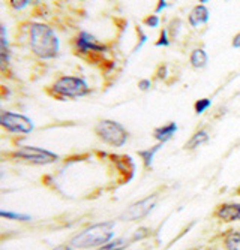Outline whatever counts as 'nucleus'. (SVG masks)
Instances as JSON below:
<instances>
[{
	"mask_svg": "<svg viewBox=\"0 0 240 250\" xmlns=\"http://www.w3.org/2000/svg\"><path fill=\"white\" fill-rule=\"evenodd\" d=\"M27 45L30 51L44 60L54 59L59 54L60 42L54 30L44 22H30L27 30Z\"/></svg>",
	"mask_w": 240,
	"mask_h": 250,
	"instance_id": "f257e3e1",
	"label": "nucleus"
},
{
	"mask_svg": "<svg viewBox=\"0 0 240 250\" xmlns=\"http://www.w3.org/2000/svg\"><path fill=\"white\" fill-rule=\"evenodd\" d=\"M114 222H101L95 223L84 231L74 235L69 241L72 249H96L113 240Z\"/></svg>",
	"mask_w": 240,
	"mask_h": 250,
	"instance_id": "f03ea898",
	"label": "nucleus"
},
{
	"mask_svg": "<svg viewBox=\"0 0 240 250\" xmlns=\"http://www.w3.org/2000/svg\"><path fill=\"white\" fill-rule=\"evenodd\" d=\"M92 92L89 84L83 78L74 75H63L57 78L50 87H47V93L57 101H68V99H78L87 96Z\"/></svg>",
	"mask_w": 240,
	"mask_h": 250,
	"instance_id": "7ed1b4c3",
	"label": "nucleus"
},
{
	"mask_svg": "<svg viewBox=\"0 0 240 250\" xmlns=\"http://www.w3.org/2000/svg\"><path fill=\"white\" fill-rule=\"evenodd\" d=\"M95 133L102 143L114 148L123 147L129 138V132L126 127L114 120H101L95 126Z\"/></svg>",
	"mask_w": 240,
	"mask_h": 250,
	"instance_id": "20e7f679",
	"label": "nucleus"
},
{
	"mask_svg": "<svg viewBox=\"0 0 240 250\" xmlns=\"http://www.w3.org/2000/svg\"><path fill=\"white\" fill-rule=\"evenodd\" d=\"M108 47L99 42L93 35L87 32H80L74 38V51L77 56L84 57L89 63H93V59H101L104 53H107Z\"/></svg>",
	"mask_w": 240,
	"mask_h": 250,
	"instance_id": "39448f33",
	"label": "nucleus"
},
{
	"mask_svg": "<svg viewBox=\"0 0 240 250\" xmlns=\"http://www.w3.org/2000/svg\"><path fill=\"white\" fill-rule=\"evenodd\" d=\"M14 159H18L21 162H27L33 165H50L59 161V156L50 150L41 148V147H32V146H24L20 147L11 154Z\"/></svg>",
	"mask_w": 240,
	"mask_h": 250,
	"instance_id": "423d86ee",
	"label": "nucleus"
},
{
	"mask_svg": "<svg viewBox=\"0 0 240 250\" xmlns=\"http://www.w3.org/2000/svg\"><path fill=\"white\" fill-rule=\"evenodd\" d=\"M0 127L5 129L9 133L27 135L35 129V125L29 117H26L23 114L0 109Z\"/></svg>",
	"mask_w": 240,
	"mask_h": 250,
	"instance_id": "0eeeda50",
	"label": "nucleus"
},
{
	"mask_svg": "<svg viewBox=\"0 0 240 250\" xmlns=\"http://www.w3.org/2000/svg\"><path fill=\"white\" fill-rule=\"evenodd\" d=\"M155 206H156V198L155 196L144 198V199L132 204L131 207H128L126 211L122 214V219L128 220V222L140 220V219L146 217L147 214H150V211L155 208Z\"/></svg>",
	"mask_w": 240,
	"mask_h": 250,
	"instance_id": "6e6552de",
	"label": "nucleus"
},
{
	"mask_svg": "<svg viewBox=\"0 0 240 250\" xmlns=\"http://www.w3.org/2000/svg\"><path fill=\"white\" fill-rule=\"evenodd\" d=\"M215 217L225 223L240 220V204L237 202H224L215 210Z\"/></svg>",
	"mask_w": 240,
	"mask_h": 250,
	"instance_id": "1a4fd4ad",
	"label": "nucleus"
},
{
	"mask_svg": "<svg viewBox=\"0 0 240 250\" xmlns=\"http://www.w3.org/2000/svg\"><path fill=\"white\" fill-rule=\"evenodd\" d=\"M110 159L113 161V164L116 165V168L119 169V172L122 175H126V181H129L134 177L135 172V165L132 162V159L126 154H111Z\"/></svg>",
	"mask_w": 240,
	"mask_h": 250,
	"instance_id": "9d476101",
	"label": "nucleus"
},
{
	"mask_svg": "<svg viewBox=\"0 0 240 250\" xmlns=\"http://www.w3.org/2000/svg\"><path fill=\"white\" fill-rule=\"evenodd\" d=\"M188 21H189V24L191 27H198L201 24H206V22L209 21V9L207 6L204 5H197V6H194L192 11L189 12L188 15Z\"/></svg>",
	"mask_w": 240,
	"mask_h": 250,
	"instance_id": "9b49d317",
	"label": "nucleus"
},
{
	"mask_svg": "<svg viewBox=\"0 0 240 250\" xmlns=\"http://www.w3.org/2000/svg\"><path fill=\"white\" fill-rule=\"evenodd\" d=\"M177 129H179L177 123H174V122L167 123V125L159 126V127H156V129L153 130V138H155L158 143L165 144V143H168L170 140H173V136L176 135Z\"/></svg>",
	"mask_w": 240,
	"mask_h": 250,
	"instance_id": "f8f14e48",
	"label": "nucleus"
},
{
	"mask_svg": "<svg viewBox=\"0 0 240 250\" xmlns=\"http://www.w3.org/2000/svg\"><path fill=\"white\" fill-rule=\"evenodd\" d=\"M209 138H210L209 133L204 129H200L188 140V143L185 144V148L186 150H195V148H198L200 146H204L206 143H209Z\"/></svg>",
	"mask_w": 240,
	"mask_h": 250,
	"instance_id": "ddd939ff",
	"label": "nucleus"
},
{
	"mask_svg": "<svg viewBox=\"0 0 240 250\" xmlns=\"http://www.w3.org/2000/svg\"><path fill=\"white\" fill-rule=\"evenodd\" d=\"M189 62H191V66L195 67V69H203V67L207 66L209 56L203 48H195L189 56Z\"/></svg>",
	"mask_w": 240,
	"mask_h": 250,
	"instance_id": "4468645a",
	"label": "nucleus"
},
{
	"mask_svg": "<svg viewBox=\"0 0 240 250\" xmlns=\"http://www.w3.org/2000/svg\"><path fill=\"white\" fill-rule=\"evenodd\" d=\"M225 250H240V231H228L222 238Z\"/></svg>",
	"mask_w": 240,
	"mask_h": 250,
	"instance_id": "2eb2a0df",
	"label": "nucleus"
},
{
	"mask_svg": "<svg viewBox=\"0 0 240 250\" xmlns=\"http://www.w3.org/2000/svg\"><path fill=\"white\" fill-rule=\"evenodd\" d=\"M162 146H164V144L158 143V144H155L153 147L146 148V150H140V151H138V156L143 159V162H144V167H146V168H150V167H152V164H153V157H155V154L162 148Z\"/></svg>",
	"mask_w": 240,
	"mask_h": 250,
	"instance_id": "dca6fc26",
	"label": "nucleus"
},
{
	"mask_svg": "<svg viewBox=\"0 0 240 250\" xmlns=\"http://www.w3.org/2000/svg\"><path fill=\"white\" fill-rule=\"evenodd\" d=\"M132 241V240H128V238H116V240H111V241H108L107 244L98 247L96 250H125L129 243Z\"/></svg>",
	"mask_w": 240,
	"mask_h": 250,
	"instance_id": "f3484780",
	"label": "nucleus"
},
{
	"mask_svg": "<svg viewBox=\"0 0 240 250\" xmlns=\"http://www.w3.org/2000/svg\"><path fill=\"white\" fill-rule=\"evenodd\" d=\"M0 74L9 75L11 74V51L0 48Z\"/></svg>",
	"mask_w": 240,
	"mask_h": 250,
	"instance_id": "a211bd4d",
	"label": "nucleus"
},
{
	"mask_svg": "<svg viewBox=\"0 0 240 250\" xmlns=\"http://www.w3.org/2000/svg\"><path fill=\"white\" fill-rule=\"evenodd\" d=\"M0 219L17 220V222H29V220H32V217L27 216V214H21V213H15V211H9V210H0Z\"/></svg>",
	"mask_w": 240,
	"mask_h": 250,
	"instance_id": "6ab92c4d",
	"label": "nucleus"
},
{
	"mask_svg": "<svg viewBox=\"0 0 240 250\" xmlns=\"http://www.w3.org/2000/svg\"><path fill=\"white\" fill-rule=\"evenodd\" d=\"M180 30H182V20L180 18H171L170 24H168V29H167V32L171 36V39H176Z\"/></svg>",
	"mask_w": 240,
	"mask_h": 250,
	"instance_id": "aec40b11",
	"label": "nucleus"
},
{
	"mask_svg": "<svg viewBox=\"0 0 240 250\" xmlns=\"http://www.w3.org/2000/svg\"><path fill=\"white\" fill-rule=\"evenodd\" d=\"M212 105V101L209 98H201L198 101H195L194 104V111H195V114L197 116H201L204 111H207V108H210Z\"/></svg>",
	"mask_w": 240,
	"mask_h": 250,
	"instance_id": "412c9836",
	"label": "nucleus"
},
{
	"mask_svg": "<svg viewBox=\"0 0 240 250\" xmlns=\"http://www.w3.org/2000/svg\"><path fill=\"white\" fill-rule=\"evenodd\" d=\"M143 24L147 26V27H152V29H156L159 26V17L156 14H152V15H147L144 17L143 20Z\"/></svg>",
	"mask_w": 240,
	"mask_h": 250,
	"instance_id": "4be33fe9",
	"label": "nucleus"
},
{
	"mask_svg": "<svg viewBox=\"0 0 240 250\" xmlns=\"http://www.w3.org/2000/svg\"><path fill=\"white\" fill-rule=\"evenodd\" d=\"M170 45V36H168V32L167 29H162L159 32V38L156 39L155 42V47H168Z\"/></svg>",
	"mask_w": 240,
	"mask_h": 250,
	"instance_id": "5701e85b",
	"label": "nucleus"
},
{
	"mask_svg": "<svg viewBox=\"0 0 240 250\" xmlns=\"http://www.w3.org/2000/svg\"><path fill=\"white\" fill-rule=\"evenodd\" d=\"M168 77V66L165 63L158 64L156 67V72H155V78L156 80H165Z\"/></svg>",
	"mask_w": 240,
	"mask_h": 250,
	"instance_id": "b1692460",
	"label": "nucleus"
},
{
	"mask_svg": "<svg viewBox=\"0 0 240 250\" xmlns=\"http://www.w3.org/2000/svg\"><path fill=\"white\" fill-rule=\"evenodd\" d=\"M135 30H137V35H138V45L135 47V51H138V50L143 47V45L147 42V35L141 30V27H140V26H135Z\"/></svg>",
	"mask_w": 240,
	"mask_h": 250,
	"instance_id": "393cba45",
	"label": "nucleus"
},
{
	"mask_svg": "<svg viewBox=\"0 0 240 250\" xmlns=\"http://www.w3.org/2000/svg\"><path fill=\"white\" fill-rule=\"evenodd\" d=\"M149 232H150L149 228H138V229L134 232V235H132V241H140V240L146 238V237L149 235Z\"/></svg>",
	"mask_w": 240,
	"mask_h": 250,
	"instance_id": "a878e982",
	"label": "nucleus"
},
{
	"mask_svg": "<svg viewBox=\"0 0 240 250\" xmlns=\"http://www.w3.org/2000/svg\"><path fill=\"white\" fill-rule=\"evenodd\" d=\"M27 3H29V0H8V5L12 9H23L27 6Z\"/></svg>",
	"mask_w": 240,
	"mask_h": 250,
	"instance_id": "bb28decb",
	"label": "nucleus"
},
{
	"mask_svg": "<svg viewBox=\"0 0 240 250\" xmlns=\"http://www.w3.org/2000/svg\"><path fill=\"white\" fill-rule=\"evenodd\" d=\"M137 85H138V90H141V92H149L150 87H152V83L147 78H141Z\"/></svg>",
	"mask_w": 240,
	"mask_h": 250,
	"instance_id": "cd10ccee",
	"label": "nucleus"
},
{
	"mask_svg": "<svg viewBox=\"0 0 240 250\" xmlns=\"http://www.w3.org/2000/svg\"><path fill=\"white\" fill-rule=\"evenodd\" d=\"M167 6V0H158V3H156V8H155V12H161L164 8Z\"/></svg>",
	"mask_w": 240,
	"mask_h": 250,
	"instance_id": "c85d7f7f",
	"label": "nucleus"
},
{
	"mask_svg": "<svg viewBox=\"0 0 240 250\" xmlns=\"http://www.w3.org/2000/svg\"><path fill=\"white\" fill-rule=\"evenodd\" d=\"M231 45L234 48H240V32L237 35H234L233 41H231Z\"/></svg>",
	"mask_w": 240,
	"mask_h": 250,
	"instance_id": "c756f323",
	"label": "nucleus"
},
{
	"mask_svg": "<svg viewBox=\"0 0 240 250\" xmlns=\"http://www.w3.org/2000/svg\"><path fill=\"white\" fill-rule=\"evenodd\" d=\"M53 250H72V247H71V246H68V244H62V246L54 247Z\"/></svg>",
	"mask_w": 240,
	"mask_h": 250,
	"instance_id": "7c9ffc66",
	"label": "nucleus"
},
{
	"mask_svg": "<svg viewBox=\"0 0 240 250\" xmlns=\"http://www.w3.org/2000/svg\"><path fill=\"white\" fill-rule=\"evenodd\" d=\"M200 2H201V5H204V3H207V2H209V0H200Z\"/></svg>",
	"mask_w": 240,
	"mask_h": 250,
	"instance_id": "2f4dec72",
	"label": "nucleus"
},
{
	"mask_svg": "<svg viewBox=\"0 0 240 250\" xmlns=\"http://www.w3.org/2000/svg\"><path fill=\"white\" fill-rule=\"evenodd\" d=\"M237 195H240V186H239V189H237Z\"/></svg>",
	"mask_w": 240,
	"mask_h": 250,
	"instance_id": "473e14b6",
	"label": "nucleus"
}]
</instances>
